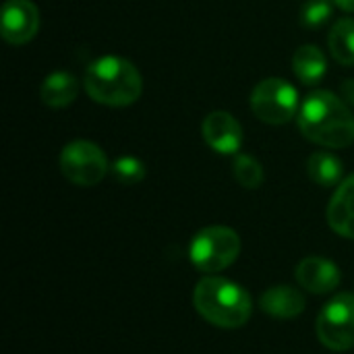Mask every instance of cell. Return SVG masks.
Masks as SVG:
<instances>
[{
	"label": "cell",
	"instance_id": "obj_1",
	"mask_svg": "<svg viewBox=\"0 0 354 354\" xmlns=\"http://www.w3.org/2000/svg\"><path fill=\"white\" fill-rule=\"evenodd\" d=\"M297 118L301 133L322 147L340 149L354 143L353 110L332 91L317 89L309 93Z\"/></svg>",
	"mask_w": 354,
	"mask_h": 354
},
{
	"label": "cell",
	"instance_id": "obj_2",
	"mask_svg": "<svg viewBox=\"0 0 354 354\" xmlns=\"http://www.w3.org/2000/svg\"><path fill=\"white\" fill-rule=\"evenodd\" d=\"M83 87L93 102L110 108H124L141 97L143 79L133 62L108 54L87 66Z\"/></svg>",
	"mask_w": 354,
	"mask_h": 354
},
{
	"label": "cell",
	"instance_id": "obj_3",
	"mask_svg": "<svg viewBox=\"0 0 354 354\" xmlns=\"http://www.w3.org/2000/svg\"><path fill=\"white\" fill-rule=\"evenodd\" d=\"M193 305L207 324L224 330L243 328L253 313L249 292L236 282L220 276H205L197 282Z\"/></svg>",
	"mask_w": 354,
	"mask_h": 354
},
{
	"label": "cell",
	"instance_id": "obj_4",
	"mask_svg": "<svg viewBox=\"0 0 354 354\" xmlns=\"http://www.w3.org/2000/svg\"><path fill=\"white\" fill-rule=\"evenodd\" d=\"M241 253V239L228 226H207L199 230L189 249L193 266L203 274H218L232 266Z\"/></svg>",
	"mask_w": 354,
	"mask_h": 354
},
{
	"label": "cell",
	"instance_id": "obj_5",
	"mask_svg": "<svg viewBox=\"0 0 354 354\" xmlns=\"http://www.w3.org/2000/svg\"><path fill=\"white\" fill-rule=\"evenodd\" d=\"M251 110L266 124H286L299 116V91L297 87L280 77L259 81L251 91Z\"/></svg>",
	"mask_w": 354,
	"mask_h": 354
},
{
	"label": "cell",
	"instance_id": "obj_6",
	"mask_svg": "<svg viewBox=\"0 0 354 354\" xmlns=\"http://www.w3.org/2000/svg\"><path fill=\"white\" fill-rule=\"evenodd\" d=\"M110 164L100 145L91 141H71L60 151V172L77 187H93L104 180Z\"/></svg>",
	"mask_w": 354,
	"mask_h": 354
},
{
	"label": "cell",
	"instance_id": "obj_7",
	"mask_svg": "<svg viewBox=\"0 0 354 354\" xmlns=\"http://www.w3.org/2000/svg\"><path fill=\"white\" fill-rule=\"evenodd\" d=\"M315 332L319 342L336 353L354 346V295L340 292L319 311Z\"/></svg>",
	"mask_w": 354,
	"mask_h": 354
},
{
	"label": "cell",
	"instance_id": "obj_8",
	"mask_svg": "<svg viewBox=\"0 0 354 354\" xmlns=\"http://www.w3.org/2000/svg\"><path fill=\"white\" fill-rule=\"evenodd\" d=\"M39 29V10L31 0H6L2 6V37L12 46H23Z\"/></svg>",
	"mask_w": 354,
	"mask_h": 354
},
{
	"label": "cell",
	"instance_id": "obj_9",
	"mask_svg": "<svg viewBox=\"0 0 354 354\" xmlns=\"http://www.w3.org/2000/svg\"><path fill=\"white\" fill-rule=\"evenodd\" d=\"M201 133L205 143L222 156H236L245 141L241 122L224 110L209 112L201 122Z\"/></svg>",
	"mask_w": 354,
	"mask_h": 354
},
{
	"label": "cell",
	"instance_id": "obj_10",
	"mask_svg": "<svg viewBox=\"0 0 354 354\" xmlns=\"http://www.w3.org/2000/svg\"><path fill=\"white\" fill-rule=\"evenodd\" d=\"M299 284L313 295H330L340 286V270L326 257H305L297 266Z\"/></svg>",
	"mask_w": 354,
	"mask_h": 354
},
{
	"label": "cell",
	"instance_id": "obj_11",
	"mask_svg": "<svg viewBox=\"0 0 354 354\" xmlns=\"http://www.w3.org/2000/svg\"><path fill=\"white\" fill-rule=\"evenodd\" d=\"M328 224L336 234L354 241V174L338 185L334 197L330 199Z\"/></svg>",
	"mask_w": 354,
	"mask_h": 354
},
{
	"label": "cell",
	"instance_id": "obj_12",
	"mask_svg": "<svg viewBox=\"0 0 354 354\" xmlns=\"http://www.w3.org/2000/svg\"><path fill=\"white\" fill-rule=\"evenodd\" d=\"M305 297L301 290L292 286H272L266 290L259 299V307L263 313L276 317V319H295L305 311Z\"/></svg>",
	"mask_w": 354,
	"mask_h": 354
},
{
	"label": "cell",
	"instance_id": "obj_13",
	"mask_svg": "<svg viewBox=\"0 0 354 354\" xmlns=\"http://www.w3.org/2000/svg\"><path fill=\"white\" fill-rule=\"evenodd\" d=\"M41 102L50 108H66L79 95V81L66 71L50 73L39 87Z\"/></svg>",
	"mask_w": 354,
	"mask_h": 354
},
{
	"label": "cell",
	"instance_id": "obj_14",
	"mask_svg": "<svg viewBox=\"0 0 354 354\" xmlns=\"http://www.w3.org/2000/svg\"><path fill=\"white\" fill-rule=\"evenodd\" d=\"M292 71L303 85H317L328 73V58L317 46H301L292 56Z\"/></svg>",
	"mask_w": 354,
	"mask_h": 354
},
{
	"label": "cell",
	"instance_id": "obj_15",
	"mask_svg": "<svg viewBox=\"0 0 354 354\" xmlns=\"http://www.w3.org/2000/svg\"><path fill=\"white\" fill-rule=\"evenodd\" d=\"M307 172H309V178L319 187H336L344 180V166L330 151L311 153L307 162Z\"/></svg>",
	"mask_w": 354,
	"mask_h": 354
},
{
	"label": "cell",
	"instance_id": "obj_16",
	"mask_svg": "<svg viewBox=\"0 0 354 354\" xmlns=\"http://www.w3.org/2000/svg\"><path fill=\"white\" fill-rule=\"evenodd\" d=\"M330 52L336 62L342 66L354 64V19L342 17L332 25L330 37H328Z\"/></svg>",
	"mask_w": 354,
	"mask_h": 354
},
{
	"label": "cell",
	"instance_id": "obj_17",
	"mask_svg": "<svg viewBox=\"0 0 354 354\" xmlns=\"http://www.w3.org/2000/svg\"><path fill=\"white\" fill-rule=\"evenodd\" d=\"M232 174H234L236 183L245 189L261 187L263 176H266L259 160H255L253 156H247V153H236V158L232 162Z\"/></svg>",
	"mask_w": 354,
	"mask_h": 354
},
{
	"label": "cell",
	"instance_id": "obj_18",
	"mask_svg": "<svg viewBox=\"0 0 354 354\" xmlns=\"http://www.w3.org/2000/svg\"><path fill=\"white\" fill-rule=\"evenodd\" d=\"M110 170H112V176L120 185H137L147 174L145 164L139 158H135V156H120L118 160H114Z\"/></svg>",
	"mask_w": 354,
	"mask_h": 354
},
{
	"label": "cell",
	"instance_id": "obj_19",
	"mask_svg": "<svg viewBox=\"0 0 354 354\" xmlns=\"http://www.w3.org/2000/svg\"><path fill=\"white\" fill-rule=\"evenodd\" d=\"M334 15V6L330 0H307L301 8V23L309 29L322 27Z\"/></svg>",
	"mask_w": 354,
	"mask_h": 354
},
{
	"label": "cell",
	"instance_id": "obj_20",
	"mask_svg": "<svg viewBox=\"0 0 354 354\" xmlns=\"http://www.w3.org/2000/svg\"><path fill=\"white\" fill-rule=\"evenodd\" d=\"M340 97H342L348 106H354V79L342 81V85H340Z\"/></svg>",
	"mask_w": 354,
	"mask_h": 354
},
{
	"label": "cell",
	"instance_id": "obj_21",
	"mask_svg": "<svg viewBox=\"0 0 354 354\" xmlns=\"http://www.w3.org/2000/svg\"><path fill=\"white\" fill-rule=\"evenodd\" d=\"M342 10H348V12H354V0H334Z\"/></svg>",
	"mask_w": 354,
	"mask_h": 354
}]
</instances>
